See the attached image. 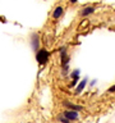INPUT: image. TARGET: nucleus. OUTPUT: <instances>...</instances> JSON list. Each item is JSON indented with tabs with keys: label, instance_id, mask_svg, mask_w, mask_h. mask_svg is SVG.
I'll return each mask as SVG.
<instances>
[{
	"label": "nucleus",
	"instance_id": "nucleus-1",
	"mask_svg": "<svg viewBox=\"0 0 115 123\" xmlns=\"http://www.w3.org/2000/svg\"><path fill=\"white\" fill-rule=\"evenodd\" d=\"M49 56H50V54H49L47 50H46V49H40L37 51L36 59H37V62L40 64H46V63H47V60H49Z\"/></svg>",
	"mask_w": 115,
	"mask_h": 123
},
{
	"label": "nucleus",
	"instance_id": "nucleus-2",
	"mask_svg": "<svg viewBox=\"0 0 115 123\" xmlns=\"http://www.w3.org/2000/svg\"><path fill=\"white\" fill-rule=\"evenodd\" d=\"M64 117L68 118L69 121H75V119H78V110L69 109L67 111H64Z\"/></svg>",
	"mask_w": 115,
	"mask_h": 123
},
{
	"label": "nucleus",
	"instance_id": "nucleus-3",
	"mask_svg": "<svg viewBox=\"0 0 115 123\" xmlns=\"http://www.w3.org/2000/svg\"><path fill=\"white\" fill-rule=\"evenodd\" d=\"M64 106L65 108H68V109H72V110H78L80 111L83 109V106H80V105H75V104H73L70 101H68V100H65L64 101Z\"/></svg>",
	"mask_w": 115,
	"mask_h": 123
},
{
	"label": "nucleus",
	"instance_id": "nucleus-4",
	"mask_svg": "<svg viewBox=\"0 0 115 123\" xmlns=\"http://www.w3.org/2000/svg\"><path fill=\"white\" fill-rule=\"evenodd\" d=\"M63 13H64V8L63 6H58L56 9H54V12H52V18H55V19L60 18L61 15H63Z\"/></svg>",
	"mask_w": 115,
	"mask_h": 123
},
{
	"label": "nucleus",
	"instance_id": "nucleus-5",
	"mask_svg": "<svg viewBox=\"0 0 115 123\" xmlns=\"http://www.w3.org/2000/svg\"><path fill=\"white\" fill-rule=\"evenodd\" d=\"M93 12H95V8H93V6H87V8H84V9L80 12V14H82L83 17H86V15L92 14Z\"/></svg>",
	"mask_w": 115,
	"mask_h": 123
},
{
	"label": "nucleus",
	"instance_id": "nucleus-6",
	"mask_svg": "<svg viewBox=\"0 0 115 123\" xmlns=\"http://www.w3.org/2000/svg\"><path fill=\"white\" fill-rule=\"evenodd\" d=\"M86 85H87V80H83L82 82H80V83L78 85V86H77V88H75V94H80Z\"/></svg>",
	"mask_w": 115,
	"mask_h": 123
},
{
	"label": "nucleus",
	"instance_id": "nucleus-7",
	"mask_svg": "<svg viewBox=\"0 0 115 123\" xmlns=\"http://www.w3.org/2000/svg\"><path fill=\"white\" fill-rule=\"evenodd\" d=\"M32 48H33L34 50L38 49V36H37L36 33L32 36Z\"/></svg>",
	"mask_w": 115,
	"mask_h": 123
},
{
	"label": "nucleus",
	"instance_id": "nucleus-8",
	"mask_svg": "<svg viewBox=\"0 0 115 123\" xmlns=\"http://www.w3.org/2000/svg\"><path fill=\"white\" fill-rule=\"evenodd\" d=\"M77 1H78V0H70V3H73V4H74V3H77Z\"/></svg>",
	"mask_w": 115,
	"mask_h": 123
}]
</instances>
